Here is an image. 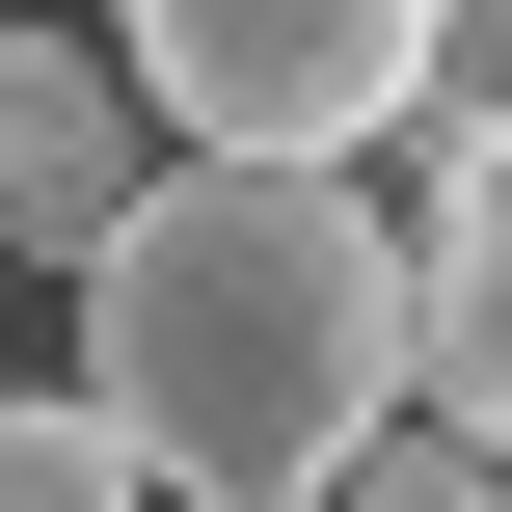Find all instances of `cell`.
<instances>
[{"label":"cell","instance_id":"obj_1","mask_svg":"<svg viewBox=\"0 0 512 512\" xmlns=\"http://www.w3.org/2000/svg\"><path fill=\"white\" fill-rule=\"evenodd\" d=\"M81 405L189 512L351 486V432H405V216L351 162H162L81 243Z\"/></svg>","mask_w":512,"mask_h":512},{"label":"cell","instance_id":"obj_2","mask_svg":"<svg viewBox=\"0 0 512 512\" xmlns=\"http://www.w3.org/2000/svg\"><path fill=\"white\" fill-rule=\"evenodd\" d=\"M162 162H378L459 54V0H108Z\"/></svg>","mask_w":512,"mask_h":512},{"label":"cell","instance_id":"obj_3","mask_svg":"<svg viewBox=\"0 0 512 512\" xmlns=\"http://www.w3.org/2000/svg\"><path fill=\"white\" fill-rule=\"evenodd\" d=\"M135 189H162L135 54H108V27H0V243H27V270H81Z\"/></svg>","mask_w":512,"mask_h":512},{"label":"cell","instance_id":"obj_4","mask_svg":"<svg viewBox=\"0 0 512 512\" xmlns=\"http://www.w3.org/2000/svg\"><path fill=\"white\" fill-rule=\"evenodd\" d=\"M405 405L512 459V135H486V189H459V216L405 243Z\"/></svg>","mask_w":512,"mask_h":512},{"label":"cell","instance_id":"obj_5","mask_svg":"<svg viewBox=\"0 0 512 512\" xmlns=\"http://www.w3.org/2000/svg\"><path fill=\"white\" fill-rule=\"evenodd\" d=\"M0 512H162V486H135V432L81 378H0Z\"/></svg>","mask_w":512,"mask_h":512},{"label":"cell","instance_id":"obj_6","mask_svg":"<svg viewBox=\"0 0 512 512\" xmlns=\"http://www.w3.org/2000/svg\"><path fill=\"white\" fill-rule=\"evenodd\" d=\"M324 512H512V459H486V432H432V405H405V432H351V486H324Z\"/></svg>","mask_w":512,"mask_h":512}]
</instances>
